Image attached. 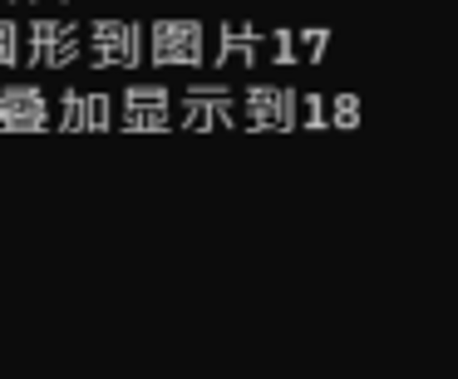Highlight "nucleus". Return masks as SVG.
Instances as JSON below:
<instances>
[{"label":"nucleus","mask_w":458,"mask_h":379,"mask_svg":"<svg viewBox=\"0 0 458 379\" xmlns=\"http://www.w3.org/2000/svg\"><path fill=\"white\" fill-rule=\"evenodd\" d=\"M25 50H21V25L15 21H0V70H11V64H21Z\"/></svg>","instance_id":"9d476101"},{"label":"nucleus","mask_w":458,"mask_h":379,"mask_svg":"<svg viewBox=\"0 0 458 379\" xmlns=\"http://www.w3.org/2000/svg\"><path fill=\"white\" fill-rule=\"evenodd\" d=\"M301 129H326V99H320V94H306V99H301Z\"/></svg>","instance_id":"f8f14e48"},{"label":"nucleus","mask_w":458,"mask_h":379,"mask_svg":"<svg viewBox=\"0 0 458 379\" xmlns=\"http://www.w3.org/2000/svg\"><path fill=\"white\" fill-rule=\"evenodd\" d=\"M50 119L55 109L40 84H5L0 89V133H45Z\"/></svg>","instance_id":"20e7f679"},{"label":"nucleus","mask_w":458,"mask_h":379,"mask_svg":"<svg viewBox=\"0 0 458 379\" xmlns=\"http://www.w3.org/2000/svg\"><path fill=\"white\" fill-rule=\"evenodd\" d=\"M148 60L158 70H198L208 60V30L198 21H158L148 35Z\"/></svg>","instance_id":"f257e3e1"},{"label":"nucleus","mask_w":458,"mask_h":379,"mask_svg":"<svg viewBox=\"0 0 458 379\" xmlns=\"http://www.w3.org/2000/svg\"><path fill=\"white\" fill-rule=\"evenodd\" d=\"M237 123V99L227 84H192L182 94V129L192 133H212V129H232Z\"/></svg>","instance_id":"0eeeda50"},{"label":"nucleus","mask_w":458,"mask_h":379,"mask_svg":"<svg viewBox=\"0 0 458 379\" xmlns=\"http://www.w3.org/2000/svg\"><path fill=\"white\" fill-rule=\"evenodd\" d=\"M30 5H45V0H30ZM64 5H70V0H64Z\"/></svg>","instance_id":"2eb2a0df"},{"label":"nucleus","mask_w":458,"mask_h":379,"mask_svg":"<svg viewBox=\"0 0 458 379\" xmlns=\"http://www.w3.org/2000/svg\"><path fill=\"white\" fill-rule=\"evenodd\" d=\"M251 133H276V129H296L301 123V99L281 84H251L247 99H242Z\"/></svg>","instance_id":"39448f33"},{"label":"nucleus","mask_w":458,"mask_h":379,"mask_svg":"<svg viewBox=\"0 0 458 379\" xmlns=\"http://www.w3.org/2000/svg\"><path fill=\"white\" fill-rule=\"evenodd\" d=\"M114 99L94 89H64L60 94V129L64 133H104L114 123Z\"/></svg>","instance_id":"6e6552de"},{"label":"nucleus","mask_w":458,"mask_h":379,"mask_svg":"<svg viewBox=\"0 0 458 379\" xmlns=\"http://www.w3.org/2000/svg\"><path fill=\"white\" fill-rule=\"evenodd\" d=\"M148 45L133 21H94L89 25V64L94 70H139Z\"/></svg>","instance_id":"f03ea898"},{"label":"nucleus","mask_w":458,"mask_h":379,"mask_svg":"<svg viewBox=\"0 0 458 379\" xmlns=\"http://www.w3.org/2000/svg\"><path fill=\"white\" fill-rule=\"evenodd\" d=\"M301 45H306V60H326L330 30H306V35H301Z\"/></svg>","instance_id":"4468645a"},{"label":"nucleus","mask_w":458,"mask_h":379,"mask_svg":"<svg viewBox=\"0 0 458 379\" xmlns=\"http://www.w3.org/2000/svg\"><path fill=\"white\" fill-rule=\"evenodd\" d=\"M0 5H11V0H0Z\"/></svg>","instance_id":"dca6fc26"},{"label":"nucleus","mask_w":458,"mask_h":379,"mask_svg":"<svg viewBox=\"0 0 458 379\" xmlns=\"http://www.w3.org/2000/svg\"><path fill=\"white\" fill-rule=\"evenodd\" d=\"M257 55H261V30H251V25H242V21H227L217 30V55L212 60L227 70V64H257Z\"/></svg>","instance_id":"1a4fd4ad"},{"label":"nucleus","mask_w":458,"mask_h":379,"mask_svg":"<svg viewBox=\"0 0 458 379\" xmlns=\"http://www.w3.org/2000/svg\"><path fill=\"white\" fill-rule=\"evenodd\" d=\"M271 45H276V50H271V60H276V64H291V60H296V45H301V35H291V30H276V35H271Z\"/></svg>","instance_id":"ddd939ff"},{"label":"nucleus","mask_w":458,"mask_h":379,"mask_svg":"<svg viewBox=\"0 0 458 379\" xmlns=\"http://www.w3.org/2000/svg\"><path fill=\"white\" fill-rule=\"evenodd\" d=\"M330 119H335V129H355L360 123V99L355 94H340V99L330 104Z\"/></svg>","instance_id":"9b49d317"},{"label":"nucleus","mask_w":458,"mask_h":379,"mask_svg":"<svg viewBox=\"0 0 458 379\" xmlns=\"http://www.w3.org/2000/svg\"><path fill=\"white\" fill-rule=\"evenodd\" d=\"M84 55V35L74 21H30V70H70L74 60Z\"/></svg>","instance_id":"7ed1b4c3"},{"label":"nucleus","mask_w":458,"mask_h":379,"mask_svg":"<svg viewBox=\"0 0 458 379\" xmlns=\"http://www.w3.org/2000/svg\"><path fill=\"white\" fill-rule=\"evenodd\" d=\"M119 123L129 133H168L173 123V94L163 84H129L119 99Z\"/></svg>","instance_id":"423d86ee"}]
</instances>
